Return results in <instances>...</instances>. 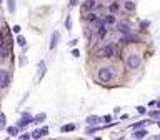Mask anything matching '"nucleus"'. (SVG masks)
Wrapping results in <instances>:
<instances>
[{"instance_id":"obj_1","label":"nucleus","mask_w":160,"mask_h":140,"mask_svg":"<svg viewBox=\"0 0 160 140\" xmlns=\"http://www.w3.org/2000/svg\"><path fill=\"white\" fill-rule=\"evenodd\" d=\"M10 85V77L7 70H0V89H7Z\"/></svg>"},{"instance_id":"obj_13","label":"nucleus","mask_w":160,"mask_h":140,"mask_svg":"<svg viewBox=\"0 0 160 140\" xmlns=\"http://www.w3.org/2000/svg\"><path fill=\"white\" fill-rule=\"evenodd\" d=\"M5 123H7V119H5V115L2 114L0 115V130H4L5 128Z\"/></svg>"},{"instance_id":"obj_28","label":"nucleus","mask_w":160,"mask_h":140,"mask_svg":"<svg viewBox=\"0 0 160 140\" xmlns=\"http://www.w3.org/2000/svg\"><path fill=\"white\" fill-rule=\"evenodd\" d=\"M2 38H4V35H2V32H0V42H2Z\"/></svg>"},{"instance_id":"obj_24","label":"nucleus","mask_w":160,"mask_h":140,"mask_svg":"<svg viewBox=\"0 0 160 140\" xmlns=\"http://www.w3.org/2000/svg\"><path fill=\"white\" fill-rule=\"evenodd\" d=\"M20 140H30V133H23V135H20Z\"/></svg>"},{"instance_id":"obj_9","label":"nucleus","mask_w":160,"mask_h":140,"mask_svg":"<svg viewBox=\"0 0 160 140\" xmlns=\"http://www.w3.org/2000/svg\"><path fill=\"white\" fill-rule=\"evenodd\" d=\"M85 9H87V10H93V9H95V0H87V2H85Z\"/></svg>"},{"instance_id":"obj_8","label":"nucleus","mask_w":160,"mask_h":140,"mask_svg":"<svg viewBox=\"0 0 160 140\" xmlns=\"http://www.w3.org/2000/svg\"><path fill=\"white\" fill-rule=\"evenodd\" d=\"M125 10H127V12H134V10H135V4L132 2V0H127V2H125Z\"/></svg>"},{"instance_id":"obj_5","label":"nucleus","mask_w":160,"mask_h":140,"mask_svg":"<svg viewBox=\"0 0 160 140\" xmlns=\"http://www.w3.org/2000/svg\"><path fill=\"white\" fill-rule=\"evenodd\" d=\"M30 122H32V115H30V114H27V112H25V114H23V117H22V120L18 122V127H20V128H23V127H27V125H29Z\"/></svg>"},{"instance_id":"obj_10","label":"nucleus","mask_w":160,"mask_h":140,"mask_svg":"<svg viewBox=\"0 0 160 140\" xmlns=\"http://www.w3.org/2000/svg\"><path fill=\"white\" fill-rule=\"evenodd\" d=\"M105 35H107V29H105V27H103V25L100 23V27H98V37H100V38H103Z\"/></svg>"},{"instance_id":"obj_12","label":"nucleus","mask_w":160,"mask_h":140,"mask_svg":"<svg viewBox=\"0 0 160 140\" xmlns=\"http://www.w3.org/2000/svg\"><path fill=\"white\" fill-rule=\"evenodd\" d=\"M105 23H109V25H112V23H115V17L112 15V13L105 17Z\"/></svg>"},{"instance_id":"obj_6","label":"nucleus","mask_w":160,"mask_h":140,"mask_svg":"<svg viewBox=\"0 0 160 140\" xmlns=\"http://www.w3.org/2000/svg\"><path fill=\"white\" fill-rule=\"evenodd\" d=\"M59 40H60V34H59V32H54V35H52V38H50V48H52V50L57 47Z\"/></svg>"},{"instance_id":"obj_19","label":"nucleus","mask_w":160,"mask_h":140,"mask_svg":"<svg viewBox=\"0 0 160 140\" xmlns=\"http://www.w3.org/2000/svg\"><path fill=\"white\" fill-rule=\"evenodd\" d=\"M17 42L20 43V45H25V43H27V42H25V38L22 37V35H18V37H17Z\"/></svg>"},{"instance_id":"obj_25","label":"nucleus","mask_w":160,"mask_h":140,"mask_svg":"<svg viewBox=\"0 0 160 140\" xmlns=\"http://www.w3.org/2000/svg\"><path fill=\"white\" fill-rule=\"evenodd\" d=\"M72 55H73V57H79V55H80V50H77V48H73V50H72Z\"/></svg>"},{"instance_id":"obj_3","label":"nucleus","mask_w":160,"mask_h":140,"mask_svg":"<svg viewBox=\"0 0 160 140\" xmlns=\"http://www.w3.org/2000/svg\"><path fill=\"white\" fill-rule=\"evenodd\" d=\"M127 65H128V68H137L140 65V57L139 55H130L127 59Z\"/></svg>"},{"instance_id":"obj_26","label":"nucleus","mask_w":160,"mask_h":140,"mask_svg":"<svg viewBox=\"0 0 160 140\" xmlns=\"http://www.w3.org/2000/svg\"><path fill=\"white\" fill-rule=\"evenodd\" d=\"M43 119H45V115H43V114H40V115H38V117H37L35 120H37V122H42Z\"/></svg>"},{"instance_id":"obj_21","label":"nucleus","mask_w":160,"mask_h":140,"mask_svg":"<svg viewBox=\"0 0 160 140\" xmlns=\"http://www.w3.org/2000/svg\"><path fill=\"white\" fill-rule=\"evenodd\" d=\"M87 20L89 22H97V17H95L93 13H90V15H87Z\"/></svg>"},{"instance_id":"obj_16","label":"nucleus","mask_w":160,"mask_h":140,"mask_svg":"<svg viewBox=\"0 0 160 140\" xmlns=\"http://www.w3.org/2000/svg\"><path fill=\"white\" fill-rule=\"evenodd\" d=\"M87 122H89V123H97L98 119L95 117V115H90V117H87Z\"/></svg>"},{"instance_id":"obj_15","label":"nucleus","mask_w":160,"mask_h":140,"mask_svg":"<svg viewBox=\"0 0 160 140\" xmlns=\"http://www.w3.org/2000/svg\"><path fill=\"white\" fill-rule=\"evenodd\" d=\"M147 135V130H139V132H135V137L137 139H142V137Z\"/></svg>"},{"instance_id":"obj_23","label":"nucleus","mask_w":160,"mask_h":140,"mask_svg":"<svg viewBox=\"0 0 160 140\" xmlns=\"http://www.w3.org/2000/svg\"><path fill=\"white\" fill-rule=\"evenodd\" d=\"M143 125H147V122H139V123H135L134 128H140V127H143Z\"/></svg>"},{"instance_id":"obj_4","label":"nucleus","mask_w":160,"mask_h":140,"mask_svg":"<svg viewBox=\"0 0 160 140\" xmlns=\"http://www.w3.org/2000/svg\"><path fill=\"white\" fill-rule=\"evenodd\" d=\"M117 30L122 35H128V34H130V27L127 25L125 22H120V23H117Z\"/></svg>"},{"instance_id":"obj_7","label":"nucleus","mask_w":160,"mask_h":140,"mask_svg":"<svg viewBox=\"0 0 160 140\" xmlns=\"http://www.w3.org/2000/svg\"><path fill=\"white\" fill-rule=\"evenodd\" d=\"M115 50H114V45H107L105 48H103V55L107 57V59H110V57H114Z\"/></svg>"},{"instance_id":"obj_11","label":"nucleus","mask_w":160,"mask_h":140,"mask_svg":"<svg viewBox=\"0 0 160 140\" xmlns=\"http://www.w3.org/2000/svg\"><path fill=\"white\" fill-rule=\"evenodd\" d=\"M7 2H9V12L13 13L15 12V0H7Z\"/></svg>"},{"instance_id":"obj_20","label":"nucleus","mask_w":160,"mask_h":140,"mask_svg":"<svg viewBox=\"0 0 160 140\" xmlns=\"http://www.w3.org/2000/svg\"><path fill=\"white\" fill-rule=\"evenodd\" d=\"M117 10H118V4H112V5H110V12H117Z\"/></svg>"},{"instance_id":"obj_29","label":"nucleus","mask_w":160,"mask_h":140,"mask_svg":"<svg viewBox=\"0 0 160 140\" xmlns=\"http://www.w3.org/2000/svg\"><path fill=\"white\" fill-rule=\"evenodd\" d=\"M0 22H2V15H0Z\"/></svg>"},{"instance_id":"obj_18","label":"nucleus","mask_w":160,"mask_h":140,"mask_svg":"<svg viewBox=\"0 0 160 140\" xmlns=\"http://www.w3.org/2000/svg\"><path fill=\"white\" fill-rule=\"evenodd\" d=\"M7 130H9V133H10V135H13V137H15V135L18 133V130H17L15 127H10V128H7Z\"/></svg>"},{"instance_id":"obj_22","label":"nucleus","mask_w":160,"mask_h":140,"mask_svg":"<svg viewBox=\"0 0 160 140\" xmlns=\"http://www.w3.org/2000/svg\"><path fill=\"white\" fill-rule=\"evenodd\" d=\"M65 27H67V30L72 29V22H70V17H67V20H65Z\"/></svg>"},{"instance_id":"obj_14","label":"nucleus","mask_w":160,"mask_h":140,"mask_svg":"<svg viewBox=\"0 0 160 140\" xmlns=\"http://www.w3.org/2000/svg\"><path fill=\"white\" fill-rule=\"evenodd\" d=\"M75 130V125L73 123H70V125H65V127H62V132H72Z\"/></svg>"},{"instance_id":"obj_27","label":"nucleus","mask_w":160,"mask_h":140,"mask_svg":"<svg viewBox=\"0 0 160 140\" xmlns=\"http://www.w3.org/2000/svg\"><path fill=\"white\" fill-rule=\"evenodd\" d=\"M137 110H139L140 114H145V108H143V107H139V108H137Z\"/></svg>"},{"instance_id":"obj_2","label":"nucleus","mask_w":160,"mask_h":140,"mask_svg":"<svg viewBox=\"0 0 160 140\" xmlns=\"http://www.w3.org/2000/svg\"><path fill=\"white\" fill-rule=\"evenodd\" d=\"M98 78H100L102 82L112 80V70H110V68H100V72H98Z\"/></svg>"},{"instance_id":"obj_17","label":"nucleus","mask_w":160,"mask_h":140,"mask_svg":"<svg viewBox=\"0 0 160 140\" xmlns=\"http://www.w3.org/2000/svg\"><path fill=\"white\" fill-rule=\"evenodd\" d=\"M148 115H150V117H153V119H159V117H160V112L159 110H152V112H148Z\"/></svg>"}]
</instances>
